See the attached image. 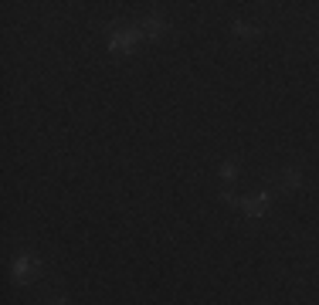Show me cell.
<instances>
[{
  "label": "cell",
  "mask_w": 319,
  "mask_h": 305,
  "mask_svg": "<svg viewBox=\"0 0 319 305\" xmlns=\"http://www.w3.org/2000/svg\"><path fill=\"white\" fill-rule=\"evenodd\" d=\"M51 305H65V302H51Z\"/></svg>",
  "instance_id": "6da1fadb"
}]
</instances>
